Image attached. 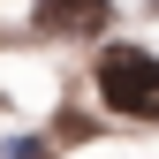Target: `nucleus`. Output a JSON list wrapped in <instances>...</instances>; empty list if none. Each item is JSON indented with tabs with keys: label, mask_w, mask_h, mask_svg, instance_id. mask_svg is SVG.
Wrapping results in <instances>:
<instances>
[{
	"label": "nucleus",
	"mask_w": 159,
	"mask_h": 159,
	"mask_svg": "<svg viewBox=\"0 0 159 159\" xmlns=\"http://www.w3.org/2000/svg\"><path fill=\"white\" fill-rule=\"evenodd\" d=\"M98 106L121 114V121H159V53L152 46H106L91 68Z\"/></svg>",
	"instance_id": "f257e3e1"
},
{
	"label": "nucleus",
	"mask_w": 159,
	"mask_h": 159,
	"mask_svg": "<svg viewBox=\"0 0 159 159\" xmlns=\"http://www.w3.org/2000/svg\"><path fill=\"white\" fill-rule=\"evenodd\" d=\"M38 23L46 30H98L106 23V0H38Z\"/></svg>",
	"instance_id": "f03ea898"
}]
</instances>
